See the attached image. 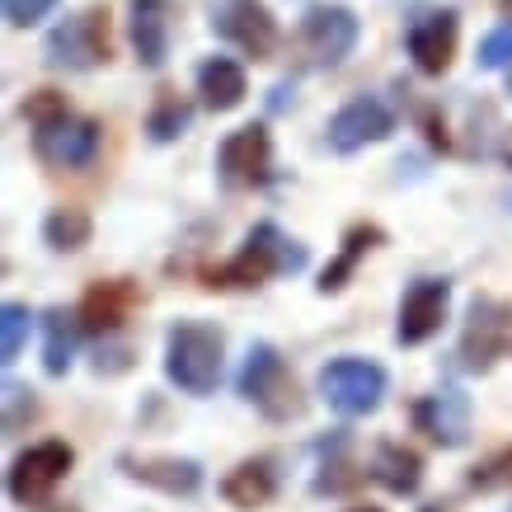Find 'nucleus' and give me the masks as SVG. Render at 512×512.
Wrapping results in <instances>:
<instances>
[{
	"label": "nucleus",
	"mask_w": 512,
	"mask_h": 512,
	"mask_svg": "<svg viewBox=\"0 0 512 512\" xmlns=\"http://www.w3.org/2000/svg\"><path fill=\"white\" fill-rule=\"evenodd\" d=\"M306 259H311L306 245H296L292 235H282L273 221H259L245 235V249L235 259L202 273V287H212V292H249V287H264L278 273H301Z\"/></svg>",
	"instance_id": "f257e3e1"
},
{
	"label": "nucleus",
	"mask_w": 512,
	"mask_h": 512,
	"mask_svg": "<svg viewBox=\"0 0 512 512\" xmlns=\"http://www.w3.org/2000/svg\"><path fill=\"white\" fill-rule=\"evenodd\" d=\"M226 372V339L217 325L202 320H174L165 334V376L170 386H179L184 395H212L221 386Z\"/></svg>",
	"instance_id": "f03ea898"
},
{
	"label": "nucleus",
	"mask_w": 512,
	"mask_h": 512,
	"mask_svg": "<svg viewBox=\"0 0 512 512\" xmlns=\"http://www.w3.org/2000/svg\"><path fill=\"white\" fill-rule=\"evenodd\" d=\"M240 395H245L268 423H292L306 414L301 386H296L292 367L282 362L273 343H249L245 367H240Z\"/></svg>",
	"instance_id": "7ed1b4c3"
},
{
	"label": "nucleus",
	"mask_w": 512,
	"mask_h": 512,
	"mask_svg": "<svg viewBox=\"0 0 512 512\" xmlns=\"http://www.w3.org/2000/svg\"><path fill=\"white\" fill-rule=\"evenodd\" d=\"M386 386H390L386 372H381L376 362H367V357H334V362H325L320 376H315L320 400H325L334 414H343V419H367V414H376L381 400H386Z\"/></svg>",
	"instance_id": "20e7f679"
},
{
	"label": "nucleus",
	"mask_w": 512,
	"mask_h": 512,
	"mask_svg": "<svg viewBox=\"0 0 512 512\" xmlns=\"http://www.w3.org/2000/svg\"><path fill=\"white\" fill-rule=\"evenodd\" d=\"M508 343H512V306L480 292L466 306V325H461V343H456V367L470 376H484L503 357Z\"/></svg>",
	"instance_id": "39448f33"
},
{
	"label": "nucleus",
	"mask_w": 512,
	"mask_h": 512,
	"mask_svg": "<svg viewBox=\"0 0 512 512\" xmlns=\"http://www.w3.org/2000/svg\"><path fill=\"white\" fill-rule=\"evenodd\" d=\"M109 57L113 43H109V10L104 5H90V10L62 19L57 29L47 33V62L62 66V71H94Z\"/></svg>",
	"instance_id": "423d86ee"
},
{
	"label": "nucleus",
	"mask_w": 512,
	"mask_h": 512,
	"mask_svg": "<svg viewBox=\"0 0 512 512\" xmlns=\"http://www.w3.org/2000/svg\"><path fill=\"white\" fill-rule=\"evenodd\" d=\"M71 466H76V451L66 447V442H57V437H47V442H33L29 451H19L15 461H10L5 489H10L15 503L38 508V503H47V494L71 475Z\"/></svg>",
	"instance_id": "0eeeda50"
},
{
	"label": "nucleus",
	"mask_w": 512,
	"mask_h": 512,
	"mask_svg": "<svg viewBox=\"0 0 512 512\" xmlns=\"http://www.w3.org/2000/svg\"><path fill=\"white\" fill-rule=\"evenodd\" d=\"M217 174L226 188H264L273 179V137H268V127L249 123L221 141Z\"/></svg>",
	"instance_id": "6e6552de"
},
{
	"label": "nucleus",
	"mask_w": 512,
	"mask_h": 512,
	"mask_svg": "<svg viewBox=\"0 0 512 512\" xmlns=\"http://www.w3.org/2000/svg\"><path fill=\"white\" fill-rule=\"evenodd\" d=\"M212 24L226 43H235L254 62H268L278 52V19L264 0H221Z\"/></svg>",
	"instance_id": "1a4fd4ad"
},
{
	"label": "nucleus",
	"mask_w": 512,
	"mask_h": 512,
	"mask_svg": "<svg viewBox=\"0 0 512 512\" xmlns=\"http://www.w3.org/2000/svg\"><path fill=\"white\" fill-rule=\"evenodd\" d=\"M447 301H451V282L447 278H414L400 296V315H395V343L404 348H419L442 329L447 320Z\"/></svg>",
	"instance_id": "9d476101"
},
{
	"label": "nucleus",
	"mask_w": 512,
	"mask_h": 512,
	"mask_svg": "<svg viewBox=\"0 0 512 512\" xmlns=\"http://www.w3.org/2000/svg\"><path fill=\"white\" fill-rule=\"evenodd\" d=\"M357 33L362 24L348 5H311L301 19V47H306L311 66H339L357 47Z\"/></svg>",
	"instance_id": "9b49d317"
},
{
	"label": "nucleus",
	"mask_w": 512,
	"mask_h": 512,
	"mask_svg": "<svg viewBox=\"0 0 512 512\" xmlns=\"http://www.w3.org/2000/svg\"><path fill=\"white\" fill-rule=\"evenodd\" d=\"M414 423H419V433H428L442 451L466 447L470 428H475L470 395L461 386H437L433 395H423V400L414 404Z\"/></svg>",
	"instance_id": "f8f14e48"
},
{
	"label": "nucleus",
	"mask_w": 512,
	"mask_h": 512,
	"mask_svg": "<svg viewBox=\"0 0 512 512\" xmlns=\"http://www.w3.org/2000/svg\"><path fill=\"white\" fill-rule=\"evenodd\" d=\"M395 132V113H390L386 99H376V94H357L348 99L334 118H329V146L339 151V156H353L362 146H372V141H386Z\"/></svg>",
	"instance_id": "ddd939ff"
},
{
	"label": "nucleus",
	"mask_w": 512,
	"mask_h": 512,
	"mask_svg": "<svg viewBox=\"0 0 512 512\" xmlns=\"http://www.w3.org/2000/svg\"><path fill=\"white\" fill-rule=\"evenodd\" d=\"M456 38H461V15L456 10H423V15L409 19V33H404V47L419 66L423 76H442L456 57Z\"/></svg>",
	"instance_id": "4468645a"
},
{
	"label": "nucleus",
	"mask_w": 512,
	"mask_h": 512,
	"mask_svg": "<svg viewBox=\"0 0 512 512\" xmlns=\"http://www.w3.org/2000/svg\"><path fill=\"white\" fill-rule=\"evenodd\" d=\"M33 151H38V160L52 165V170H85V165L99 156V123L66 113L62 123L33 132Z\"/></svg>",
	"instance_id": "2eb2a0df"
},
{
	"label": "nucleus",
	"mask_w": 512,
	"mask_h": 512,
	"mask_svg": "<svg viewBox=\"0 0 512 512\" xmlns=\"http://www.w3.org/2000/svg\"><path fill=\"white\" fill-rule=\"evenodd\" d=\"M118 470H123L127 480L146 484V489H160V494H170V498H193L202 489V466L188 461V456H137V451H123Z\"/></svg>",
	"instance_id": "dca6fc26"
},
{
	"label": "nucleus",
	"mask_w": 512,
	"mask_h": 512,
	"mask_svg": "<svg viewBox=\"0 0 512 512\" xmlns=\"http://www.w3.org/2000/svg\"><path fill=\"white\" fill-rule=\"evenodd\" d=\"M127 38L137 47V62L160 71L170 57V0H132L127 5Z\"/></svg>",
	"instance_id": "f3484780"
},
{
	"label": "nucleus",
	"mask_w": 512,
	"mask_h": 512,
	"mask_svg": "<svg viewBox=\"0 0 512 512\" xmlns=\"http://www.w3.org/2000/svg\"><path fill=\"white\" fill-rule=\"evenodd\" d=\"M320 466H315V480L311 489L320 498H339V494H353L357 484L367 480V470L353 461V437L343 433V428H334L329 437H320Z\"/></svg>",
	"instance_id": "a211bd4d"
},
{
	"label": "nucleus",
	"mask_w": 512,
	"mask_h": 512,
	"mask_svg": "<svg viewBox=\"0 0 512 512\" xmlns=\"http://www.w3.org/2000/svg\"><path fill=\"white\" fill-rule=\"evenodd\" d=\"M132 301H137V292L127 287L123 278H109V282H94L90 292L80 296V329L85 334H99V339H109V334H118L127 320V311H132Z\"/></svg>",
	"instance_id": "6ab92c4d"
},
{
	"label": "nucleus",
	"mask_w": 512,
	"mask_h": 512,
	"mask_svg": "<svg viewBox=\"0 0 512 512\" xmlns=\"http://www.w3.org/2000/svg\"><path fill=\"white\" fill-rule=\"evenodd\" d=\"M273 494H278V470H273V461H264V456H259V461H240V466L221 480V498L240 512L264 508V503H273Z\"/></svg>",
	"instance_id": "aec40b11"
},
{
	"label": "nucleus",
	"mask_w": 512,
	"mask_h": 512,
	"mask_svg": "<svg viewBox=\"0 0 512 512\" xmlns=\"http://www.w3.org/2000/svg\"><path fill=\"white\" fill-rule=\"evenodd\" d=\"M198 94H202V104L212 113H231L245 104V66L231 62V57H207V62L198 66Z\"/></svg>",
	"instance_id": "412c9836"
},
{
	"label": "nucleus",
	"mask_w": 512,
	"mask_h": 512,
	"mask_svg": "<svg viewBox=\"0 0 512 512\" xmlns=\"http://www.w3.org/2000/svg\"><path fill=\"white\" fill-rule=\"evenodd\" d=\"M372 480L386 484L390 494H419L423 484V456L414 447H404V442H381V447L372 451Z\"/></svg>",
	"instance_id": "4be33fe9"
},
{
	"label": "nucleus",
	"mask_w": 512,
	"mask_h": 512,
	"mask_svg": "<svg viewBox=\"0 0 512 512\" xmlns=\"http://www.w3.org/2000/svg\"><path fill=\"white\" fill-rule=\"evenodd\" d=\"M76 339H80V320L66 315L62 306H52L43 315V372L47 376H66L76 362Z\"/></svg>",
	"instance_id": "5701e85b"
},
{
	"label": "nucleus",
	"mask_w": 512,
	"mask_h": 512,
	"mask_svg": "<svg viewBox=\"0 0 512 512\" xmlns=\"http://www.w3.org/2000/svg\"><path fill=\"white\" fill-rule=\"evenodd\" d=\"M381 240H386V235H381V226H367V221H362V226H353V231L343 235L339 259H334V264H329L325 273H320V282H315V287H320V296L343 292V287H348V278L357 273V259H362L367 249H376Z\"/></svg>",
	"instance_id": "b1692460"
},
{
	"label": "nucleus",
	"mask_w": 512,
	"mask_h": 512,
	"mask_svg": "<svg viewBox=\"0 0 512 512\" xmlns=\"http://www.w3.org/2000/svg\"><path fill=\"white\" fill-rule=\"evenodd\" d=\"M90 231H94V221L85 207H52L43 221V240H47V249H57V254L85 249L90 245Z\"/></svg>",
	"instance_id": "393cba45"
},
{
	"label": "nucleus",
	"mask_w": 512,
	"mask_h": 512,
	"mask_svg": "<svg viewBox=\"0 0 512 512\" xmlns=\"http://www.w3.org/2000/svg\"><path fill=\"white\" fill-rule=\"evenodd\" d=\"M188 123H193L188 99H179L174 90H165L156 99L151 118H146V137H151V141H174V137H184V132H188Z\"/></svg>",
	"instance_id": "a878e982"
},
{
	"label": "nucleus",
	"mask_w": 512,
	"mask_h": 512,
	"mask_svg": "<svg viewBox=\"0 0 512 512\" xmlns=\"http://www.w3.org/2000/svg\"><path fill=\"white\" fill-rule=\"evenodd\" d=\"M29 325H33L29 306L5 301V311H0V362H5V367L24 353V343H29Z\"/></svg>",
	"instance_id": "bb28decb"
},
{
	"label": "nucleus",
	"mask_w": 512,
	"mask_h": 512,
	"mask_svg": "<svg viewBox=\"0 0 512 512\" xmlns=\"http://www.w3.org/2000/svg\"><path fill=\"white\" fill-rule=\"evenodd\" d=\"M466 484L475 489V494H498V489H512V447L494 451L489 461H480V466H470Z\"/></svg>",
	"instance_id": "cd10ccee"
},
{
	"label": "nucleus",
	"mask_w": 512,
	"mask_h": 512,
	"mask_svg": "<svg viewBox=\"0 0 512 512\" xmlns=\"http://www.w3.org/2000/svg\"><path fill=\"white\" fill-rule=\"evenodd\" d=\"M475 62H480L484 71H503V66H512V24H498V29L484 33Z\"/></svg>",
	"instance_id": "c85d7f7f"
},
{
	"label": "nucleus",
	"mask_w": 512,
	"mask_h": 512,
	"mask_svg": "<svg viewBox=\"0 0 512 512\" xmlns=\"http://www.w3.org/2000/svg\"><path fill=\"white\" fill-rule=\"evenodd\" d=\"M24 118H29L33 123V132H38V127H52V123H62L66 118V99L57 90H38V94H29V99H24Z\"/></svg>",
	"instance_id": "c756f323"
},
{
	"label": "nucleus",
	"mask_w": 512,
	"mask_h": 512,
	"mask_svg": "<svg viewBox=\"0 0 512 512\" xmlns=\"http://www.w3.org/2000/svg\"><path fill=\"white\" fill-rule=\"evenodd\" d=\"M33 414H38L33 390L19 386V381H5V433H19V428H24Z\"/></svg>",
	"instance_id": "7c9ffc66"
},
{
	"label": "nucleus",
	"mask_w": 512,
	"mask_h": 512,
	"mask_svg": "<svg viewBox=\"0 0 512 512\" xmlns=\"http://www.w3.org/2000/svg\"><path fill=\"white\" fill-rule=\"evenodd\" d=\"M57 10V0H5V19L15 24V29H29L38 19H47Z\"/></svg>",
	"instance_id": "2f4dec72"
},
{
	"label": "nucleus",
	"mask_w": 512,
	"mask_h": 512,
	"mask_svg": "<svg viewBox=\"0 0 512 512\" xmlns=\"http://www.w3.org/2000/svg\"><path fill=\"white\" fill-rule=\"evenodd\" d=\"M33 512H80V508H71V503H38Z\"/></svg>",
	"instance_id": "473e14b6"
},
{
	"label": "nucleus",
	"mask_w": 512,
	"mask_h": 512,
	"mask_svg": "<svg viewBox=\"0 0 512 512\" xmlns=\"http://www.w3.org/2000/svg\"><path fill=\"white\" fill-rule=\"evenodd\" d=\"M419 512H451L447 503H428V508H419Z\"/></svg>",
	"instance_id": "72a5a7b5"
},
{
	"label": "nucleus",
	"mask_w": 512,
	"mask_h": 512,
	"mask_svg": "<svg viewBox=\"0 0 512 512\" xmlns=\"http://www.w3.org/2000/svg\"><path fill=\"white\" fill-rule=\"evenodd\" d=\"M503 160H508V170H512V141H508V151H503Z\"/></svg>",
	"instance_id": "f704fd0d"
},
{
	"label": "nucleus",
	"mask_w": 512,
	"mask_h": 512,
	"mask_svg": "<svg viewBox=\"0 0 512 512\" xmlns=\"http://www.w3.org/2000/svg\"><path fill=\"white\" fill-rule=\"evenodd\" d=\"M353 512H381V508H353Z\"/></svg>",
	"instance_id": "c9c22d12"
},
{
	"label": "nucleus",
	"mask_w": 512,
	"mask_h": 512,
	"mask_svg": "<svg viewBox=\"0 0 512 512\" xmlns=\"http://www.w3.org/2000/svg\"><path fill=\"white\" fill-rule=\"evenodd\" d=\"M508 94H512V71H508Z\"/></svg>",
	"instance_id": "e433bc0d"
}]
</instances>
